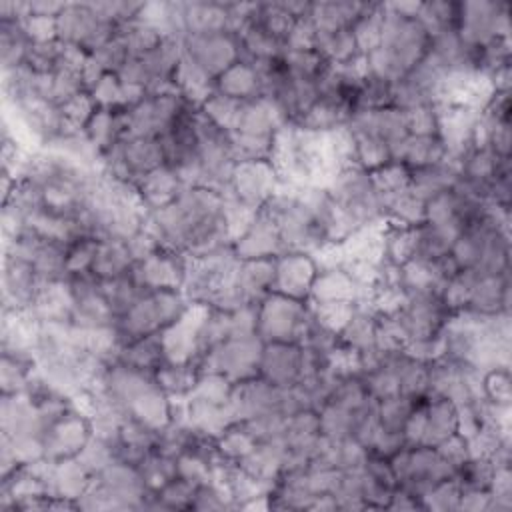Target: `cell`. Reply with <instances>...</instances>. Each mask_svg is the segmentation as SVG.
<instances>
[{
	"label": "cell",
	"mask_w": 512,
	"mask_h": 512,
	"mask_svg": "<svg viewBox=\"0 0 512 512\" xmlns=\"http://www.w3.org/2000/svg\"><path fill=\"white\" fill-rule=\"evenodd\" d=\"M144 230L158 246L188 258L234 238L226 194L192 184H184L170 202L144 210Z\"/></svg>",
	"instance_id": "6da1fadb"
},
{
	"label": "cell",
	"mask_w": 512,
	"mask_h": 512,
	"mask_svg": "<svg viewBox=\"0 0 512 512\" xmlns=\"http://www.w3.org/2000/svg\"><path fill=\"white\" fill-rule=\"evenodd\" d=\"M420 6L422 2H384L378 40L362 58L368 74L396 82L428 56L432 30L420 16Z\"/></svg>",
	"instance_id": "7a4b0ae2"
},
{
	"label": "cell",
	"mask_w": 512,
	"mask_h": 512,
	"mask_svg": "<svg viewBox=\"0 0 512 512\" xmlns=\"http://www.w3.org/2000/svg\"><path fill=\"white\" fill-rule=\"evenodd\" d=\"M324 188L340 216L346 240L354 232L386 224L388 196L374 172L348 164L342 166Z\"/></svg>",
	"instance_id": "3957f363"
},
{
	"label": "cell",
	"mask_w": 512,
	"mask_h": 512,
	"mask_svg": "<svg viewBox=\"0 0 512 512\" xmlns=\"http://www.w3.org/2000/svg\"><path fill=\"white\" fill-rule=\"evenodd\" d=\"M192 304L180 288L146 290L122 316L112 324L114 350L144 336H154L176 326ZM112 350V352H114Z\"/></svg>",
	"instance_id": "277c9868"
},
{
	"label": "cell",
	"mask_w": 512,
	"mask_h": 512,
	"mask_svg": "<svg viewBox=\"0 0 512 512\" xmlns=\"http://www.w3.org/2000/svg\"><path fill=\"white\" fill-rule=\"evenodd\" d=\"M118 32L120 26L106 18L94 2H66L54 20V38L84 56L116 38Z\"/></svg>",
	"instance_id": "5b68a950"
},
{
	"label": "cell",
	"mask_w": 512,
	"mask_h": 512,
	"mask_svg": "<svg viewBox=\"0 0 512 512\" xmlns=\"http://www.w3.org/2000/svg\"><path fill=\"white\" fill-rule=\"evenodd\" d=\"M312 316L314 308L308 300L270 292L256 304V334L264 342L300 344Z\"/></svg>",
	"instance_id": "8992f818"
},
{
	"label": "cell",
	"mask_w": 512,
	"mask_h": 512,
	"mask_svg": "<svg viewBox=\"0 0 512 512\" xmlns=\"http://www.w3.org/2000/svg\"><path fill=\"white\" fill-rule=\"evenodd\" d=\"M264 340L256 332H236L214 344L200 360L202 372L220 374L232 384L258 376Z\"/></svg>",
	"instance_id": "52a82bcc"
},
{
	"label": "cell",
	"mask_w": 512,
	"mask_h": 512,
	"mask_svg": "<svg viewBox=\"0 0 512 512\" xmlns=\"http://www.w3.org/2000/svg\"><path fill=\"white\" fill-rule=\"evenodd\" d=\"M192 102L180 88L140 94L126 106V132L160 138Z\"/></svg>",
	"instance_id": "ba28073f"
},
{
	"label": "cell",
	"mask_w": 512,
	"mask_h": 512,
	"mask_svg": "<svg viewBox=\"0 0 512 512\" xmlns=\"http://www.w3.org/2000/svg\"><path fill=\"white\" fill-rule=\"evenodd\" d=\"M278 188L280 178L270 160H238L224 194L248 212H258Z\"/></svg>",
	"instance_id": "9c48e42d"
},
{
	"label": "cell",
	"mask_w": 512,
	"mask_h": 512,
	"mask_svg": "<svg viewBox=\"0 0 512 512\" xmlns=\"http://www.w3.org/2000/svg\"><path fill=\"white\" fill-rule=\"evenodd\" d=\"M352 138L380 144L394 152V148L412 132L410 114L394 106L388 108H360L344 126Z\"/></svg>",
	"instance_id": "30bf717a"
},
{
	"label": "cell",
	"mask_w": 512,
	"mask_h": 512,
	"mask_svg": "<svg viewBox=\"0 0 512 512\" xmlns=\"http://www.w3.org/2000/svg\"><path fill=\"white\" fill-rule=\"evenodd\" d=\"M458 30L472 46H486L500 36H510V4L506 0H466Z\"/></svg>",
	"instance_id": "8fae6325"
},
{
	"label": "cell",
	"mask_w": 512,
	"mask_h": 512,
	"mask_svg": "<svg viewBox=\"0 0 512 512\" xmlns=\"http://www.w3.org/2000/svg\"><path fill=\"white\" fill-rule=\"evenodd\" d=\"M258 376L280 386L292 388L308 376V354L298 342H264Z\"/></svg>",
	"instance_id": "7c38bea8"
},
{
	"label": "cell",
	"mask_w": 512,
	"mask_h": 512,
	"mask_svg": "<svg viewBox=\"0 0 512 512\" xmlns=\"http://www.w3.org/2000/svg\"><path fill=\"white\" fill-rule=\"evenodd\" d=\"M468 276H470L468 296H466V304L460 312L472 314L476 318L510 316L512 272H502V274H472V272H468Z\"/></svg>",
	"instance_id": "4fadbf2b"
},
{
	"label": "cell",
	"mask_w": 512,
	"mask_h": 512,
	"mask_svg": "<svg viewBox=\"0 0 512 512\" xmlns=\"http://www.w3.org/2000/svg\"><path fill=\"white\" fill-rule=\"evenodd\" d=\"M232 248L238 260L278 258L286 252L276 226L262 212H256L232 238Z\"/></svg>",
	"instance_id": "5bb4252c"
},
{
	"label": "cell",
	"mask_w": 512,
	"mask_h": 512,
	"mask_svg": "<svg viewBox=\"0 0 512 512\" xmlns=\"http://www.w3.org/2000/svg\"><path fill=\"white\" fill-rule=\"evenodd\" d=\"M318 272V260L304 252H284L276 258L274 290L290 298L308 300L314 276Z\"/></svg>",
	"instance_id": "9a60e30c"
},
{
	"label": "cell",
	"mask_w": 512,
	"mask_h": 512,
	"mask_svg": "<svg viewBox=\"0 0 512 512\" xmlns=\"http://www.w3.org/2000/svg\"><path fill=\"white\" fill-rule=\"evenodd\" d=\"M458 432V408L444 396H428L420 404V444L438 446Z\"/></svg>",
	"instance_id": "2e32d148"
},
{
	"label": "cell",
	"mask_w": 512,
	"mask_h": 512,
	"mask_svg": "<svg viewBox=\"0 0 512 512\" xmlns=\"http://www.w3.org/2000/svg\"><path fill=\"white\" fill-rule=\"evenodd\" d=\"M448 158V144L440 132H410L392 152V162L406 170L430 166Z\"/></svg>",
	"instance_id": "e0dca14e"
},
{
	"label": "cell",
	"mask_w": 512,
	"mask_h": 512,
	"mask_svg": "<svg viewBox=\"0 0 512 512\" xmlns=\"http://www.w3.org/2000/svg\"><path fill=\"white\" fill-rule=\"evenodd\" d=\"M136 264L134 250L128 240L120 238H104L96 242L88 272L98 280H112L132 270Z\"/></svg>",
	"instance_id": "ac0fdd59"
},
{
	"label": "cell",
	"mask_w": 512,
	"mask_h": 512,
	"mask_svg": "<svg viewBox=\"0 0 512 512\" xmlns=\"http://www.w3.org/2000/svg\"><path fill=\"white\" fill-rule=\"evenodd\" d=\"M456 180L458 166L452 158H446L430 166L408 170V192L426 204L430 198L452 188Z\"/></svg>",
	"instance_id": "d6986e66"
},
{
	"label": "cell",
	"mask_w": 512,
	"mask_h": 512,
	"mask_svg": "<svg viewBox=\"0 0 512 512\" xmlns=\"http://www.w3.org/2000/svg\"><path fill=\"white\" fill-rule=\"evenodd\" d=\"M212 92L236 102H248V100L260 98V92H262L260 74L250 62L238 60L214 82Z\"/></svg>",
	"instance_id": "ffe728a7"
},
{
	"label": "cell",
	"mask_w": 512,
	"mask_h": 512,
	"mask_svg": "<svg viewBox=\"0 0 512 512\" xmlns=\"http://www.w3.org/2000/svg\"><path fill=\"white\" fill-rule=\"evenodd\" d=\"M114 358L134 366V368H140V370H146V372H156L168 358V352H166V346H164V340H162V334H154V336H144V338H138L130 344H124L120 348H116L112 352Z\"/></svg>",
	"instance_id": "44dd1931"
},
{
	"label": "cell",
	"mask_w": 512,
	"mask_h": 512,
	"mask_svg": "<svg viewBox=\"0 0 512 512\" xmlns=\"http://www.w3.org/2000/svg\"><path fill=\"white\" fill-rule=\"evenodd\" d=\"M480 390H482V398H486L488 402L500 408H510V400H512L510 366H494L484 370L480 378Z\"/></svg>",
	"instance_id": "7402d4cb"
},
{
	"label": "cell",
	"mask_w": 512,
	"mask_h": 512,
	"mask_svg": "<svg viewBox=\"0 0 512 512\" xmlns=\"http://www.w3.org/2000/svg\"><path fill=\"white\" fill-rule=\"evenodd\" d=\"M190 510H234V502L224 484L214 476L196 484Z\"/></svg>",
	"instance_id": "603a6c76"
},
{
	"label": "cell",
	"mask_w": 512,
	"mask_h": 512,
	"mask_svg": "<svg viewBox=\"0 0 512 512\" xmlns=\"http://www.w3.org/2000/svg\"><path fill=\"white\" fill-rule=\"evenodd\" d=\"M460 486L454 478L444 480L436 484L426 496H424V510H458L460 508Z\"/></svg>",
	"instance_id": "cb8c5ba5"
},
{
	"label": "cell",
	"mask_w": 512,
	"mask_h": 512,
	"mask_svg": "<svg viewBox=\"0 0 512 512\" xmlns=\"http://www.w3.org/2000/svg\"><path fill=\"white\" fill-rule=\"evenodd\" d=\"M66 2H52V0H36L28 2V18H42V20H56L62 12Z\"/></svg>",
	"instance_id": "d4e9b609"
}]
</instances>
